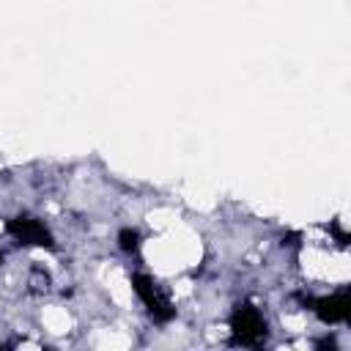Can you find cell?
<instances>
[{
  "label": "cell",
  "instance_id": "cell-1",
  "mask_svg": "<svg viewBox=\"0 0 351 351\" xmlns=\"http://www.w3.org/2000/svg\"><path fill=\"white\" fill-rule=\"evenodd\" d=\"M233 326H236L241 343H255V340L263 335V329H266L263 318H261L255 310H241V313L236 315V324H233Z\"/></svg>",
  "mask_w": 351,
  "mask_h": 351
},
{
  "label": "cell",
  "instance_id": "cell-2",
  "mask_svg": "<svg viewBox=\"0 0 351 351\" xmlns=\"http://www.w3.org/2000/svg\"><path fill=\"white\" fill-rule=\"evenodd\" d=\"M11 230H14L25 244H47V241H49L44 225L36 222V219H16V222H11Z\"/></svg>",
  "mask_w": 351,
  "mask_h": 351
},
{
  "label": "cell",
  "instance_id": "cell-3",
  "mask_svg": "<svg viewBox=\"0 0 351 351\" xmlns=\"http://www.w3.org/2000/svg\"><path fill=\"white\" fill-rule=\"evenodd\" d=\"M121 247L126 250V252H137V247H140V236H137V230H121Z\"/></svg>",
  "mask_w": 351,
  "mask_h": 351
}]
</instances>
